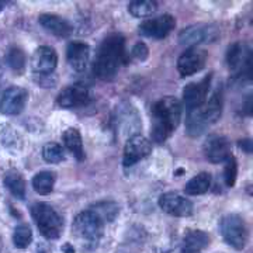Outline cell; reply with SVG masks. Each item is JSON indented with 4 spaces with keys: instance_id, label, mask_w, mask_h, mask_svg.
I'll return each mask as SVG.
<instances>
[{
    "instance_id": "cell-30",
    "label": "cell",
    "mask_w": 253,
    "mask_h": 253,
    "mask_svg": "<svg viewBox=\"0 0 253 253\" xmlns=\"http://www.w3.org/2000/svg\"><path fill=\"white\" fill-rule=\"evenodd\" d=\"M225 169H224V180L228 187H232L235 184L236 176H238V163L235 158L231 156L229 159L225 161Z\"/></svg>"
},
{
    "instance_id": "cell-17",
    "label": "cell",
    "mask_w": 253,
    "mask_h": 253,
    "mask_svg": "<svg viewBox=\"0 0 253 253\" xmlns=\"http://www.w3.org/2000/svg\"><path fill=\"white\" fill-rule=\"evenodd\" d=\"M211 84V75L203 81L189 83L183 90V103L187 110H193L201 106L207 100L208 90Z\"/></svg>"
},
{
    "instance_id": "cell-31",
    "label": "cell",
    "mask_w": 253,
    "mask_h": 253,
    "mask_svg": "<svg viewBox=\"0 0 253 253\" xmlns=\"http://www.w3.org/2000/svg\"><path fill=\"white\" fill-rule=\"evenodd\" d=\"M148 54H149L148 46L142 44V42H138V44L134 45L129 56H126V61L134 59V61H138V62H142V61H145L148 58Z\"/></svg>"
},
{
    "instance_id": "cell-19",
    "label": "cell",
    "mask_w": 253,
    "mask_h": 253,
    "mask_svg": "<svg viewBox=\"0 0 253 253\" xmlns=\"http://www.w3.org/2000/svg\"><path fill=\"white\" fill-rule=\"evenodd\" d=\"M38 20H40V24L45 28L46 31L52 33L55 36L66 38L73 33L71 23L56 14H42V16H40Z\"/></svg>"
},
{
    "instance_id": "cell-24",
    "label": "cell",
    "mask_w": 253,
    "mask_h": 253,
    "mask_svg": "<svg viewBox=\"0 0 253 253\" xmlns=\"http://www.w3.org/2000/svg\"><path fill=\"white\" fill-rule=\"evenodd\" d=\"M159 3L155 0H136V1H131L128 4V11L138 18H144L152 16L154 13H156Z\"/></svg>"
},
{
    "instance_id": "cell-26",
    "label": "cell",
    "mask_w": 253,
    "mask_h": 253,
    "mask_svg": "<svg viewBox=\"0 0 253 253\" xmlns=\"http://www.w3.org/2000/svg\"><path fill=\"white\" fill-rule=\"evenodd\" d=\"M103 222H111L118 214V206L113 201H101L90 208Z\"/></svg>"
},
{
    "instance_id": "cell-10",
    "label": "cell",
    "mask_w": 253,
    "mask_h": 253,
    "mask_svg": "<svg viewBox=\"0 0 253 253\" xmlns=\"http://www.w3.org/2000/svg\"><path fill=\"white\" fill-rule=\"evenodd\" d=\"M58 104L63 109H79L91 101V91L84 84L68 86L58 94Z\"/></svg>"
},
{
    "instance_id": "cell-12",
    "label": "cell",
    "mask_w": 253,
    "mask_h": 253,
    "mask_svg": "<svg viewBox=\"0 0 253 253\" xmlns=\"http://www.w3.org/2000/svg\"><path fill=\"white\" fill-rule=\"evenodd\" d=\"M152 152V145L142 135H132L126 141L124 146V158L123 163L126 168H131L139 161L145 159L148 155Z\"/></svg>"
},
{
    "instance_id": "cell-25",
    "label": "cell",
    "mask_w": 253,
    "mask_h": 253,
    "mask_svg": "<svg viewBox=\"0 0 253 253\" xmlns=\"http://www.w3.org/2000/svg\"><path fill=\"white\" fill-rule=\"evenodd\" d=\"M55 180H56V176H55L54 172H48V170L46 172H40L37 173L34 179H33V187L38 194L46 196L54 189Z\"/></svg>"
},
{
    "instance_id": "cell-18",
    "label": "cell",
    "mask_w": 253,
    "mask_h": 253,
    "mask_svg": "<svg viewBox=\"0 0 253 253\" xmlns=\"http://www.w3.org/2000/svg\"><path fill=\"white\" fill-rule=\"evenodd\" d=\"M89 56H90V46L82 41H73L68 45L66 49V58L68 62L71 65V68L82 72L86 69L87 62H89Z\"/></svg>"
},
{
    "instance_id": "cell-33",
    "label": "cell",
    "mask_w": 253,
    "mask_h": 253,
    "mask_svg": "<svg viewBox=\"0 0 253 253\" xmlns=\"http://www.w3.org/2000/svg\"><path fill=\"white\" fill-rule=\"evenodd\" d=\"M239 146H241V148H242V146L246 148V152H249V154H251V151H252V149H251V146H252L251 141H241V142H239Z\"/></svg>"
},
{
    "instance_id": "cell-8",
    "label": "cell",
    "mask_w": 253,
    "mask_h": 253,
    "mask_svg": "<svg viewBox=\"0 0 253 253\" xmlns=\"http://www.w3.org/2000/svg\"><path fill=\"white\" fill-rule=\"evenodd\" d=\"M219 31L211 24H194L184 28L179 34V42L181 45L197 46L199 44H211L217 41Z\"/></svg>"
},
{
    "instance_id": "cell-27",
    "label": "cell",
    "mask_w": 253,
    "mask_h": 253,
    "mask_svg": "<svg viewBox=\"0 0 253 253\" xmlns=\"http://www.w3.org/2000/svg\"><path fill=\"white\" fill-rule=\"evenodd\" d=\"M6 62L9 65V68H11L14 72L21 73L26 68V54L20 48L14 46L10 49L9 54L6 56Z\"/></svg>"
},
{
    "instance_id": "cell-32",
    "label": "cell",
    "mask_w": 253,
    "mask_h": 253,
    "mask_svg": "<svg viewBox=\"0 0 253 253\" xmlns=\"http://www.w3.org/2000/svg\"><path fill=\"white\" fill-rule=\"evenodd\" d=\"M1 139H3V145L7 148L10 145H17V142H20L17 132L14 129H11L10 126H6V131L1 132Z\"/></svg>"
},
{
    "instance_id": "cell-9",
    "label": "cell",
    "mask_w": 253,
    "mask_h": 253,
    "mask_svg": "<svg viewBox=\"0 0 253 253\" xmlns=\"http://www.w3.org/2000/svg\"><path fill=\"white\" fill-rule=\"evenodd\" d=\"M176 27V20L170 14H163L159 17L149 18L141 23L138 27L139 34L148 38H155V40H163L169 36Z\"/></svg>"
},
{
    "instance_id": "cell-15",
    "label": "cell",
    "mask_w": 253,
    "mask_h": 253,
    "mask_svg": "<svg viewBox=\"0 0 253 253\" xmlns=\"http://www.w3.org/2000/svg\"><path fill=\"white\" fill-rule=\"evenodd\" d=\"M58 65V55L54 48L42 45L37 48L36 52L31 58V68L36 75L46 76L54 72Z\"/></svg>"
},
{
    "instance_id": "cell-20",
    "label": "cell",
    "mask_w": 253,
    "mask_h": 253,
    "mask_svg": "<svg viewBox=\"0 0 253 253\" xmlns=\"http://www.w3.org/2000/svg\"><path fill=\"white\" fill-rule=\"evenodd\" d=\"M210 244V236L204 231H189L181 241V253H199Z\"/></svg>"
},
{
    "instance_id": "cell-4",
    "label": "cell",
    "mask_w": 253,
    "mask_h": 253,
    "mask_svg": "<svg viewBox=\"0 0 253 253\" xmlns=\"http://www.w3.org/2000/svg\"><path fill=\"white\" fill-rule=\"evenodd\" d=\"M104 222L90 208L76 215L72 225L73 238L83 251H93L97 248L103 236Z\"/></svg>"
},
{
    "instance_id": "cell-16",
    "label": "cell",
    "mask_w": 253,
    "mask_h": 253,
    "mask_svg": "<svg viewBox=\"0 0 253 253\" xmlns=\"http://www.w3.org/2000/svg\"><path fill=\"white\" fill-rule=\"evenodd\" d=\"M204 155L211 163H222L232 156L231 144L225 136L210 135L204 142Z\"/></svg>"
},
{
    "instance_id": "cell-21",
    "label": "cell",
    "mask_w": 253,
    "mask_h": 253,
    "mask_svg": "<svg viewBox=\"0 0 253 253\" xmlns=\"http://www.w3.org/2000/svg\"><path fill=\"white\" fill-rule=\"evenodd\" d=\"M63 144L69 149V152L73 154V156L78 161L84 159V151H83V141H82L81 132L76 128H68L63 132Z\"/></svg>"
},
{
    "instance_id": "cell-11",
    "label": "cell",
    "mask_w": 253,
    "mask_h": 253,
    "mask_svg": "<svg viewBox=\"0 0 253 253\" xmlns=\"http://www.w3.org/2000/svg\"><path fill=\"white\" fill-rule=\"evenodd\" d=\"M207 62V52L199 46H191L180 55L177 61V71L183 78L200 72Z\"/></svg>"
},
{
    "instance_id": "cell-14",
    "label": "cell",
    "mask_w": 253,
    "mask_h": 253,
    "mask_svg": "<svg viewBox=\"0 0 253 253\" xmlns=\"http://www.w3.org/2000/svg\"><path fill=\"white\" fill-rule=\"evenodd\" d=\"M159 207L173 217H189L193 212V204L179 193H165L159 197Z\"/></svg>"
},
{
    "instance_id": "cell-28",
    "label": "cell",
    "mask_w": 253,
    "mask_h": 253,
    "mask_svg": "<svg viewBox=\"0 0 253 253\" xmlns=\"http://www.w3.org/2000/svg\"><path fill=\"white\" fill-rule=\"evenodd\" d=\"M13 242L18 249H26L33 242V232L28 225H18L13 234Z\"/></svg>"
},
{
    "instance_id": "cell-2",
    "label": "cell",
    "mask_w": 253,
    "mask_h": 253,
    "mask_svg": "<svg viewBox=\"0 0 253 253\" xmlns=\"http://www.w3.org/2000/svg\"><path fill=\"white\" fill-rule=\"evenodd\" d=\"M126 62V40L120 34H113L99 48L93 62V73L101 81H109L117 73L118 68Z\"/></svg>"
},
{
    "instance_id": "cell-13",
    "label": "cell",
    "mask_w": 253,
    "mask_h": 253,
    "mask_svg": "<svg viewBox=\"0 0 253 253\" xmlns=\"http://www.w3.org/2000/svg\"><path fill=\"white\" fill-rule=\"evenodd\" d=\"M28 93L26 89L11 86L1 94L0 99V111L6 116H16L20 114L27 103Z\"/></svg>"
},
{
    "instance_id": "cell-29",
    "label": "cell",
    "mask_w": 253,
    "mask_h": 253,
    "mask_svg": "<svg viewBox=\"0 0 253 253\" xmlns=\"http://www.w3.org/2000/svg\"><path fill=\"white\" fill-rule=\"evenodd\" d=\"M42 158L48 163H59L65 159V151L56 142H48L42 148Z\"/></svg>"
},
{
    "instance_id": "cell-5",
    "label": "cell",
    "mask_w": 253,
    "mask_h": 253,
    "mask_svg": "<svg viewBox=\"0 0 253 253\" xmlns=\"http://www.w3.org/2000/svg\"><path fill=\"white\" fill-rule=\"evenodd\" d=\"M31 217L36 222L38 231L48 239H56L59 238L63 229V219L46 203H36L31 207Z\"/></svg>"
},
{
    "instance_id": "cell-6",
    "label": "cell",
    "mask_w": 253,
    "mask_h": 253,
    "mask_svg": "<svg viewBox=\"0 0 253 253\" xmlns=\"http://www.w3.org/2000/svg\"><path fill=\"white\" fill-rule=\"evenodd\" d=\"M221 234L226 244L236 251L244 249L248 242V228L238 214H228L221 219Z\"/></svg>"
},
{
    "instance_id": "cell-22",
    "label": "cell",
    "mask_w": 253,
    "mask_h": 253,
    "mask_svg": "<svg viewBox=\"0 0 253 253\" xmlns=\"http://www.w3.org/2000/svg\"><path fill=\"white\" fill-rule=\"evenodd\" d=\"M210 187H211V174L203 172L189 180V183L184 186V191L189 196H200L207 193Z\"/></svg>"
},
{
    "instance_id": "cell-3",
    "label": "cell",
    "mask_w": 253,
    "mask_h": 253,
    "mask_svg": "<svg viewBox=\"0 0 253 253\" xmlns=\"http://www.w3.org/2000/svg\"><path fill=\"white\" fill-rule=\"evenodd\" d=\"M224 107V96L222 90L217 87L211 94V97L196 109L189 110L186 120V129L190 136L201 135L206 129L215 124L221 118Z\"/></svg>"
},
{
    "instance_id": "cell-1",
    "label": "cell",
    "mask_w": 253,
    "mask_h": 253,
    "mask_svg": "<svg viewBox=\"0 0 253 253\" xmlns=\"http://www.w3.org/2000/svg\"><path fill=\"white\" fill-rule=\"evenodd\" d=\"M151 116V136L155 142L162 144L179 126L181 118V103L172 96L163 97L152 106Z\"/></svg>"
},
{
    "instance_id": "cell-34",
    "label": "cell",
    "mask_w": 253,
    "mask_h": 253,
    "mask_svg": "<svg viewBox=\"0 0 253 253\" xmlns=\"http://www.w3.org/2000/svg\"><path fill=\"white\" fill-rule=\"evenodd\" d=\"M6 6V1H0V11L3 10V7Z\"/></svg>"
},
{
    "instance_id": "cell-7",
    "label": "cell",
    "mask_w": 253,
    "mask_h": 253,
    "mask_svg": "<svg viewBox=\"0 0 253 253\" xmlns=\"http://www.w3.org/2000/svg\"><path fill=\"white\" fill-rule=\"evenodd\" d=\"M226 62L231 72L251 79L252 75V51L246 42H235L228 48Z\"/></svg>"
},
{
    "instance_id": "cell-23",
    "label": "cell",
    "mask_w": 253,
    "mask_h": 253,
    "mask_svg": "<svg viewBox=\"0 0 253 253\" xmlns=\"http://www.w3.org/2000/svg\"><path fill=\"white\" fill-rule=\"evenodd\" d=\"M4 186L18 200L26 199V181L17 172H9L4 174Z\"/></svg>"
}]
</instances>
